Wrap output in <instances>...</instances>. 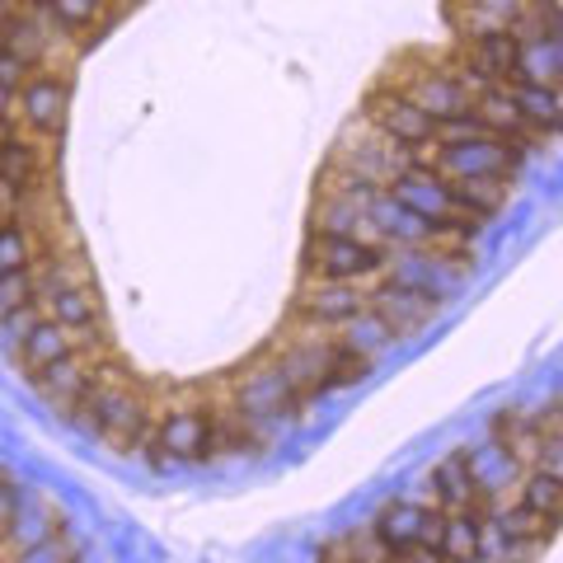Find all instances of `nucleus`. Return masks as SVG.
Wrapping results in <instances>:
<instances>
[{"mask_svg":"<svg viewBox=\"0 0 563 563\" xmlns=\"http://www.w3.org/2000/svg\"><path fill=\"white\" fill-rule=\"evenodd\" d=\"M390 263L385 244H366L357 235H333V231H310L301 250V277L320 282H376Z\"/></svg>","mask_w":563,"mask_h":563,"instance_id":"f257e3e1","label":"nucleus"},{"mask_svg":"<svg viewBox=\"0 0 563 563\" xmlns=\"http://www.w3.org/2000/svg\"><path fill=\"white\" fill-rule=\"evenodd\" d=\"M329 165L357 174V179L376 184V188H390L399 174L409 169V151L395 146L390 136H380L366 118H352L343 128V136H339V146H333V155H329Z\"/></svg>","mask_w":563,"mask_h":563,"instance_id":"f03ea898","label":"nucleus"},{"mask_svg":"<svg viewBox=\"0 0 563 563\" xmlns=\"http://www.w3.org/2000/svg\"><path fill=\"white\" fill-rule=\"evenodd\" d=\"M526 146L503 136H470V141H451V146H437L432 169L442 179L461 184V179H517V169L526 165Z\"/></svg>","mask_w":563,"mask_h":563,"instance_id":"7ed1b4c3","label":"nucleus"},{"mask_svg":"<svg viewBox=\"0 0 563 563\" xmlns=\"http://www.w3.org/2000/svg\"><path fill=\"white\" fill-rule=\"evenodd\" d=\"M151 418L146 399H141L128 380H95L90 395H85L76 404V413H70V422H80L90 437H103V442H122L132 428H141V422Z\"/></svg>","mask_w":563,"mask_h":563,"instance_id":"20e7f679","label":"nucleus"},{"mask_svg":"<svg viewBox=\"0 0 563 563\" xmlns=\"http://www.w3.org/2000/svg\"><path fill=\"white\" fill-rule=\"evenodd\" d=\"M66 113H70V76L57 66H33L20 85V99H14L20 128L38 141H52L62 136Z\"/></svg>","mask_w":563,"mask_h":563,"instance_id":"39448f33","label":"nucleus"},{"mask_svg":"<svg viewBox=\"0 0 563 563\" xmlns=\"http://www.w3.org/2000/svg\"><path fill=\"white\" fill-rule=\"evenodd\" d=\"M99 357H109V343H90V339H76V347L66 352V357H57L52 366H43L38 376H33V385H38V395L47 409H57L62 418L76 413V404L90 395V385H95V366Z\"/></svg>","mask_w":563,"mask_h":563,"instance_id":"423d86ee","label":"nucleus"},{"mask_svg":"<svg viewBox=\"0 0 563 563\" xmlns=\"http://www.w3.org/2000/svg\"><path fill=\"white\" fill-rule=\"evenodd\" d=\"M362 282H320V277H301L296 282V301H291V314L310 329H343L347 320H357V314L372 306L366 301Z\"/></svg>","mask_w":563,"mask_h":563,"instance_id":"0eeeda50","label":"nucleus"},{"mask_svg":"<svg viewBox=\"0 0 563 563\" xmlns=\"http://www.w3.org/2000/svg\"><path fill=\"white\" fill-rule=\"evenodd\" d=\"M155 461L161 465H198L217 455V432H211V413L202 409H169L155 413Z\"/></svg>","mask_w":563,"mask_h":563,"instance_id":"6e6552de","label":"nucleus"},{"mask_svg":"<svg viewBox=\"0 0 563 563\" xmlns=\"http://www.w3.org/2000/svg\"><path fill=\"white\" fill-rule=\"evenodd\" d=\"M357 118H366L380 136H390L395 146H404V151L422 146V141H432V132H437V118L432 113H422L409 95H399V90H390V85H380V80L366 90Z\"/></svg>","mask_w":563,"mask_h":563,"instance_id":"1a4fd4ad","label":"nucleus"},{"mask_svg":"<svg viewBox=\"0 0 563 563\" xmlns=\"http://www.w3.org/2000/svg\"><path fill=\"white\" fill-rule=\"evenodd\" d=\"M306 409V399L291 390L287 376L277 372V366H263V372H250L235 380V413H244L258 428H268V422H282V418H296Z\"/></svg>","mask_w":563,"mask_h":563,"instance_id":"9d476101","label":"nucleus"},{"mask_svg":"<svg viewBox=\"0 0 563 563\" xmlns=\"http://www.w3.org/2000/svg\"><path fill=\"white\" fill-rule=\"evenodd\" d=\"M366 301H372V310L380 314L385 324H390L395 339H409V333H418L437 310H442V301H437V296L413 291V287H399V282H390L385 273L376 277V287H372V296H366Z\"/></svg>","mask_w":563,"mask_h":563,"instance_id":"9b49d317","label":"nucleus"},{"mask_svg":"<svg viewBox=\"0 0 563 563\" xmlns=\"http://www.w3.org/2000/svg\"><path fill=\"white\" fill-rule=\"evenodd\" d=\"M507 99L517 103V113L526 118V128H531L544 146H550L554 136H563V95L554 90V85H544V80H531L526 70H517V76H507L498 80Z\"/></svg>","mask_w":563,"mask_h":563,"instance_id":"f8f14e48","label":"nucleus"},{"mask_svg":"<svg viewBox=\"0 0 563 563\" xmlns=\"http://www.w3.org/2000/svg\"><path fill=\"white\" fill-rule=\"evenodd\" d=\"M465 461H470V479H474V488H479V498H484V507H493V503H507V493L512 488H521V479H526V465L521 455H512L507 446H498L488 437V446H479V451H465Z\"/></svg>","mask_w":563,"mask_h":563,"instance_id":"ddd939ff","label":"nucleus"},{"mask_svg":"<svg viewBox=\"0 0 563 563\" xmlns=\"http://www.w3.org/2000/svg\"><path fill=\"white\" fill-rule=\"evenodd\" d=\"M57 531H62V521L38 498V493H20V503H14V517L5 526V536H0V563H14L24 550L43 544L47 536H57Z\"/></svg>","mask_w":563,"mask_h":563,"instance_id":"4468645a","label":"nucleus"},{"mask_svg":"<svg viewBox=\"0 0 563 563\" xmlns=\"http://www.w3.org/2000/svg\"><path fill=\"white\" fill-rule=\"evenodd\" d=\"M47 169H52V155H47V141L20 132L14 141L0 146V184L10 188H47Z\"/></svg>","mask_w":563,"mask_h":563,"instance_id":"2eb2a0df","label":"nucleus"},{"mask_svg":"<svg viewBox=\"0 0 563 563\" xmlns=\"http://www.w3.org/2000/svg\"><path fill=\"white\" fill-rule=\"evenodd\" d=\"M432 507L437 512H488L479 488H474V479H470L465 451H451L446 461L432 470Z\"/></svg>","mask_w":563,"mask_h":563,"instance_id":"dca6fc26","label":"nucleus"},{"mask_svg":"<svg viewBox=\"0 0 563 563\" xmlns=\"http://www.w3.org/2000/svg\"><path fill=\"white\" fill-rule=\"evenodd\" d=\"M70 347H76V333L62 329L57 320H52V314H43V320L20 339V366H24L29 376H38L43 366H52L57 357H66Z\"/></svg>","mask_w":563,"mask_h":563,"instance_id":"f3484780","label":"nucleus"},{"mask_svg":"<svg viewBox=\"0 0 563 563\" xmlns=\"http://www.w3.org/2000/svg\"><path fill=\"white\" fill-rule=\"evenodd\" d=\"M422 521H428V507L422 503H385L376 521H372V531L385 540V550L390 554H404L409 544H422Z\"/></svg>","mask_w":563,"mask_h":563,"instance_id":"a211bd4d","label":"nucleus"},{"mask_svg":"<svg viewBox=\"0 0 563 563\" xmlns=\"http://www.w3.org/2000/svg\"><path fill=\"white\" fill-rule=\"evenodd\" d=\"M47 314L57 320L62 329L70 333H90L99 320H103V301H99V291L85 282V287H66V291H52L47 296Z\"/></svg>","mask_w":563,"mask_h":563,"instance_id":"6ab92c4d","label":"nucleus"},{"mask_svg":"<svg viewBox=\"0 0 563 563\" xmlns=\"http://www.w3.org/2000/svg\"><path fill=\"white\" fill-rule=\"evenodd\" d=\"M540 418L526 413V409H503L498 418H493V442L507 446L512 455H521L526 465L536 461V446H540Z\"/></svg>","mask_w":563,"mask_h":563,"instance_id":"aec40b11","label":"nucleus"},{"mask_svg":"<svg viewBox=\"0 0 563 563\" xmlns=\"http://www.w3.org/2000/svg\"><path fill=\"white\" fill-rule=\"evenodd\" d=\"M512 184L517 179H461V184H451V192L474 221H488V217H498V211L507 207Z\"/></svg>","mask_w":563,"mask_h":563,"instance_id":"412c9836","label":"nucleus"},{"mask_svg":"<svg viewBox=\"0 0 563 563\" xmlns=\"http://www.w3.org/2000/svg\"><path fill=\"white\" fill-rule=\"evenodd\" d=\"M47 254V244L24 221H0V277L33 268V258Z\"/></svg>","mask_w":563,"mask_h":563,"instance_id":"4be33fe9","label":"nucleus"},{"mask_svg":"<svg viewBox=\"0 0 563 563\" xmlns=\"http://www.w3.org/2000/svg\"><path fill=\"white\" fill-rule=\"evenodd\" d=\"M479 521L484 512H446V526H442V559L446 563H465L479 550Z\"/></svg>","mask_w":563,"mask_h":563,"instance_id":"5701e85b","label":"nucleus"},{"mask_svg":"<svg viewBox=\"0 0 563 563\" xmlns=\"http://www.w3.org/2000/svg\"><path fill=\"white\" fill-rule=\"evenodd\" d=\"M339 343H347L352 352H362V357H372V362H376V352H380V347H390V343H395V333H390V324H385L372 306H366L357 320H347V324H343V339H339Z\"/></svg>","mask_w":563,"mask_h":563,"instance_id":"b1692460","label":"nucleus"},{"mask_svg":"<svg viewBox=\"0 0 563 563\" xmlns=\"http://www.w3.org/2000/svg\"><path fill=\"white\" fill-rule=\"evenodd\" d=\"M517 503L536 507V512L563 521V479L559 474H544V470H526V479L517 488Z\"/></svg>","mask_w":563,"mask_h":563,"instance_id":"393cba45","label":"nucleus"},{"mask_svg":"<svg viewBox=\"0 0 563 563\" xmlns=\"http://www.w3.org/2000/svg\"><path fill=\"white\" fill-rule=\"evenodd\" d=\"M372 357H362V352H352L347 343L333 339V352H329V372H324V395L333 390H347V385H362L372 376Z\"/></svg>","mask_w":563,"mask_h":563,"instance_id":"a878e982","label":"nucleus"},{"mask_svg":"<svg viewBox=\"0 0 563 563\" xmlns=\"http://www.w3.org/2000/svg\"><path fill=\"white\" fill-rule=\"evenodd\" d=\"M29 301H38V282H33V268L0 277V324H5L10 314L20 310V306H29Z\"/></svg>","mask_w":563,"mask_h":563,"instance_id":"bb28decb","label":"nucleus"},{"mask_svg":"<svg viewBox=\"0 0 563 563\" xmlns=\"http://www.w3.org/2000/svg\"><path fill=\"white\" fill-rule=\"evenodd\" d=\"M347 544H352V563H395V554L385 550V540L372 531V521L347 531Z\"/></svg>","mask_w":563,"mask_h":563,"instance_id":"cd10ccee","label":"nucleus"},{"mask_svg":"<svg viewBox=\"0 0 563 563\" xmlns=\"http://www.w3.org/2000/svg\"><path fill=\"white\" fill-rule=\"evenodd\" d=\"M70 559H76V540H70L66 531H57V536H47L43 544L24 550L14 563H70Z\"/></svg>","mask_w":563,"mask_h":563,"instance_id":"c85d7f7f","label":"nucleus"},{"mask_svg":"<svg viewBox=\"0 0 563 563\" xmlns=\"http://www.w3.org/2000/svg\"><path fill=\"white\" fill-rule=\"evenodd\" d=\"M531 470H544V474H559L563 479V432H544L540 446H536V461Z\"/></svg>","mask_w":563,"mask_h":563,"instance_id":"c756f323","label":"nucleus"},{"mask_svg":"<svg viewBox=\"0 0 563 563\" xmlns=\"http://www.w3.org/2000/svg\"><path fill=\"white\" fill-rule=\"evenodd\" d=\"M14 503H20V488H14L5 474H0V536H5V526L14 517Z\"/></svg>","mask_w":563,"mask_h":563,"instance_id":"7c9ffc66","label":"nucleus"},{"mask_svg":"<svg viewBox=\"0 0 563 563\" xmlns=\"http://www.w3.org/2000/svg\"><path fill=\"white\" fill-rule=\"evenodd\" d=\"M395 563H446L442 550H432V544H409L404 554H395Z\"/></svg>","mask_w":563,"mask_h":563,"instance_id":"2f4dec72","label":"nucleus"},{"mask_svg":"<svg viewBox=\"0 0 563 563\" xmlns=\"http://www.w3.org/2000/svg\"><path fill=\"white\" fill-rule=\"evenodd\" d=\"M24 76H29V66H24V62H14L10 52H0V80L20 90V85H24Z\"/></svg>","mask_w":563,"mask_h":563,"instance_id":"473e14b6","label":"nucleus"},{"mask_svg":"<svg viewBox=\"0 0 563 563\" xmlns=\"http://www.w3.org/2000/svg\"><path fill=\"white\" fill-rule=\"evenodd\" d=\"M14 99H20V90L0 80V122H20V118H14Z\"/></svg>","mask_w":563,"mask_h":563,"instance_id":"72a5a7b5","label":"nucleus"},{"mask_svg":"<svg viewBox=\"0 0 563 563\" xmlns=\"http://www.w3.org/2000/svg\"><path fill=\"white\" fill-rule=\"evenodd\" d=\"M70 563H76V559H70Z\"/></svg>","mask_w":563,"mask_h":563,"instance_id":"f704fd0d","label":"nucleus"}]
</instances>
